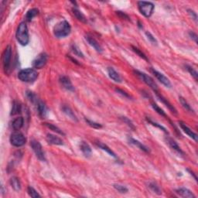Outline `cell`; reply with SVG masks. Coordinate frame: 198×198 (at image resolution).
<instances>
[{
    "label": "cell",
    "mask_w": 198,
    "mask_h": 198,
    "mask_svg": "<svg viewBox=\"0 0 198 198\" xmlns=\"http://www.w3.org/2000/svg\"><path fill=\"white\" fill-rule=\"evenodd\" d=\"M16 37L19 43L22 46H26L30 42L29 30L27 25L25 22H23L19 25L16 33Z\"/></svg>",
    "instance_id": "obj_1"
},
{
    "label": "cell",
    "mask_w": 198,
    "mask_h": 198,
    "mask_svg": "<svg viewBox=\"0 0 198 198\" xmlns=\"http://www.w3.org/2000/svg\"><path fill=\"white\" fill-rule=\"evenodd\" d=\"M71 27L70 23L66 20H63L58 23L53 28V34L58 38H63L70 33Z\"/></svg>",
    "instance_id": "obj_2"
},
{
    "label": "cell",
    "mask_w": 198,
    "mask_h": 198,
    "mask_svg": "<svg viewBox=\"0 0 198 198\" xmlns=\"http://www.w3.org/2000/svg\"><path fill=\"white\" fill-rule=\"evenodd\" d=\"M37 78V71L33 68H26V69L21 70L18 74V78L21 81L25 82V83H32V82L35 81Z\"/></svg>",
    "instance_id": "obj_3"
},
{
    "label": "cell",
    "mask_w": 198,
    "mask_h": 198,
    "mask_svg": "<svg viewBox=\"0 0 198 198\" xmlns=\"http://www.w3.org/2000/svg\"><path fill=\"white\" fill-rule=\"evenodd\" d=\"M138 8L141 14L145 17H150L154 10V4L151 2L140 1L138 2Z\"/></svg>",
    "instance_id": "obj_4"
},
{
    "label": "cell",
    "mask_w": 198,
    "mask_h": 198,
    "mask_svg": "<svg viewBox=\"0 0 198 198\" xmlns=\"http://www.w3.org/2000/svg\"><path fill=\"white\" fill-rule=\"evenodd\" d=\"M134 73L140 78L146 85H147L149 88H151L154 92L158 91V86H157V83L155 82V80L152 79L150 76H149L148 74H146V73L143 72H141L139 70H134Z\"/></svg>",
    "instance_id": "obj_5"
},
{
    "label": "cell",
    "mask_w": 198,
    "mask_h": 198,
    "mask_svg": "<svg viewBox=\"0 0 198 198\" xmlns=\"http://www.w3.org/2000/svg\"><path fill=\"white\" fill-rule=\"evenodd\" d=\"M26 139L23 133L19 131H15L10 135V142L16 147H21L26 144Z\"/></svg>",
    "instance_id": "obj_6"
},
{
    "label": "cell",
    "mask_w": 198,
    "mask_h": 198,
    "mask_svg": "<svg viewBox=\"0 0 198 198\" xmlns=\"http://www.w3.org/2000/svg\"><path fill=\"white\" fill-rule=\"evenodd\" d=\"M11 59H12V47H11V46L8 45L3 53V68H4V70L6 73H7L8 70H9L10 64H11Z\"/></svg>",
    "instance_id": "obj_7"
},
{
    "label": "cell",
    "mask_w": 198,
    "mask_h": 198,
    "mask_svg": "<svg viewBox=\"0 0 198 198\" xmlns=\"http://www.w3.org/2000/svg\"><path fill=\"white\" fill-rule=\"evenodd\" d=\"M30 146H31V148L33 149V152H34L36 157H37L40 160L46 161L44 152L43 151L41 144H40L38 141L33 139V140L31 141V142H30Z\"/></svg>",
    "instance_id": "obj_8"
},
{
    "label": "cell",
    "mask_w": 198,
    "mask_h": 198,
    "mask_svg": "<svg viewBox=\"0 0 198 198\" xmlns=\"http://www.w3.org/2000/svg\"><path fill=\"white\" fill-rule=\"evenodd\" d=\"M47 62V54L41 53L33 61V66L36 69H42L46 65Z\"/></svg>",
    "instance_id": "obj_9"
},
{
    "label": "cell",
    "mask_w": 198,
    "mask_h": 198,
    "mask_svg": "<svg viewBox=\"0 0 198 198\" xmlns=\"http://www.w3.org/2000/svg\"><path fill=\"white\" fill-rule=\"evenodd\" d=\"M150 70L152 73V74H153L154 76L157 78V79L159 80L162 85H165L167 88H171L172 85H171V83H170V80H169L168 78H167V77L163 74L160 73V72H159L158 70L153 69V68H151Z\"/></svg>",
    "instance_id": "obj_10"
},
{
    "label": "cell",
    "mask_w": 198,
    "mask_h": 198,
    "mask_svg": "<svg viewBox=\"0 0 198 198\" xmlns=\"http://www.w3.org/2000/svg\"><path fill=\"white\" fill-rule=\"evenodd\" d=\"M179 126H180L181 129H182V130L184 131V132H185L187 135H188L190 138L194 139L195 142H197L198 136H197V133H195L192 129H191L190 128H189V127L187 126L185 123H184L183 122H179Z\"/></svg>",
    "instance_id": "obj_11"
},
{
    "label": "cell",
    "mask_w": 198,
    "mask_h": 198,
    "mask_svg": "<svg viewBox=\"0 0 198 198\" xmlns=\"http://www.w3.org/2000/svg\"><path fill=\"white\" fill-rule=\"evenodd\" d=\"M59 82L62 87H63L64 89L70 91H74V87L72 85L71 81H70V78L67 76H60Z\"/></svg>",
    "instance_id": "obj_12"
},
{
    "label": "cell",
    "mask_w": 198,
    "mask_h": 198,
    "mask_svg": "<svg viewBox=\"0 0 198 198\" xmlns=\"http://www.w3.org/2000/svg\"><path fill=\"white\" fill-rule=\"evenodd\" d=\"M85 39H86L88 43H89L91 46L96 50L97 52H98V53H102V52H103V48H102V47L101 46L100 43H99L93 36H90V35H86V36H85Z\"/></svg>",
    "instance_id": "obj_13"
},
{
    "label": "cell",
    "mask_w": 198,
    "mask_h": 198,
    "mask_svg": "<svg viewBox=\"0 0 198 198\" xmlns=\"http://www.w3.org/2000/svg\"><path fill=\"white\" fill-rule=\"evenodd\" d=\"M47 141L49 144L55 146H62L63 145V141L62 140L60 137L57 136V135H53V134L48 133L47 135Z\"/></svg>",
    "instance_id": "obj_14"
},
{
    "label": "cell",
    "mask_w": 198,
    "mask_h": 198,
    "mask_svg": "<svg viewBox=\"0 0 198 198\" xmlns=\"http://www.w3.org/2000/svg\"><path fill=\"white\" fill-rule=\"evenodd\" d=\"M155 93H156V95H157V96L158 97V98L159 99V100H160L161 102H162V103H163L164 105H165L166 106H167V108H168L169 110L171 111V112H172V113H173L174 115H177V109L174 108L173 105H172V104H171L167 98H165L162 95H160V94L159 93V91H156Z\"/></svg>",
    "instance_id": "obj_15"
},
{
    "label": "cell",
    "mask_w": 198,
    "mask_h": 198,
    "mask_svg": "<svg viewBox=\"0 0 198 198\" xmlns=\"http://www.w3.org/2000/svg\"><path fill=\"white\" fill-rule=\"evenodd\" d=\"M176 193L178 194L179 196L182 197L186 198H195L196 196L194 195V193L189 189L185 188V187H180V188L176 190Z\"/></svg>",
    "instance_id": "obj_16"
},
{
    "label": "cell",
    "mask_w": 198,
    "mask_h": 198,
    "mask_svg": "<svg viewBox=\"0 0 198 198\" xmlns=\"http://www.w3.org/2000/svg\"><path fill=\"white\" fill-rule=\"evenodd\" d=\"M108 74L109 78L114 81L117 82V83H121L122 82V78H121L120 74L116 71L113 68H108Z\"/></svg>",
    "instance_id": "obj_17"
},
{
    "label": "cell",
    "mask_w": 198,
    "mask_h": 198,
    "mask_svg": "<svg viewBox=\"0 0 198 198\" xmlns=\"http://www.w3.org/2000/svg\"><path fill=\"white\" fill-rule=\"evenodd\" d=\"M166 140H167V142L168 143V145L171 147V149L175 150L176 152H178V153L180 154V155H184V152H183V150L180 149V147L179 146L178 144H177V142L173 140V139L169 138V137H167V138H166Z\"/></svg>",
    "instance_id": "obj_18"
},
{
    "label": "cell",
    "mask_w": 198,
    "mask_h": 198,
    "mask_svg": "<svg viewBox=\"0 0 198 198\" xmlns=\"http://www.w3.org/2000/svg\"><path fill=\"white\" fill-rule=\"evenodd\" d=\"M61 109H62V111H63V113H64L67 116H68L70 118H71L72 120L75 121V122H78V118H77V116L75 115L74 112H73V110H72L69 106L63 105V106L61 107Z\"/></svg>",
    "instance_id": "obj_19"
},
{
    "label": "cell",
    "mask_w": 198,
    "mask_h": 198,
    "mask_svg": "<svg viewBox=\"0 0 198 198\" xmlns=\"http://www.w3.org/2000/svg\"><path fill=\"white\" fill-rule=\"evenodd\" d=\"M80 149L84 155L86 157H90L91 155V148L86 142H81L80 144Z\"/></svg>",
    "instance_id": "obj_20"
},
{
    "label": "cell",
    "mask_w": 198,
    "mask_h": 198,
    "mask_svg": "<svg viewBox=\"0 0 198 198\" xmlns=\"http://www.w3.org/2000/svg\"><path fill=\"white\" fill-rule=\"evenodd\" d=\"M23 124H24V119L23 117H18L13 121L12 126L15 131H19L23 126Z\"/></svg>",
    "instance_id": "obj_21"
},
{
    "label": "cell",
    "mask_w": 198,
    "mask_h": 198,
    "mask_svg": "<svg viewBox=\"0 0 198 198\" xmlns=\"http://www.w3.org/2000/svg\"><path fill=\"white\" fill-rule=\"evenodd\" d=\"M129 141L131 144H132V145L137 146L139 149H140L141 150L144 151L145 152H149V149L148 147L146 146L145 145H143V144H142V142H139V141L136 140V139H132V138H129Z\"/></svg>",
    "instance_id": "obj_22"
},
{
    "label": "cell",
    "mask_w": 198,
    "mask_h": 198,
    "mask_svg": "<svg viewBox=\"0 0 198 198\" xmlns=\"http://www.w3.org/2000/svg\"><path fill=\"white\" fill-rule=\"evenodd\" d=\"M72 13H73V14L74 15L75 17L79 20V21L82 22V23H86L87 22H88L87 21V18L85 17V15H84L79 9H77V8H73V9H72Z\"/></svg>",
    "instance_id": "obj_23"
},
{
    "label": "cell",
    "mask_w": 198,
    "mask_h": 198,
    "mask_svg": "<svg viewBox=\"0 0 198 198\" xmlns=\"http://www.w3.org/2000/svg\"><path fill=\"white\" fill-rule=\"evenodd\" d=\"M38 14H39V10L36 9V8H33V9H30L29 11L26 13V18H25V19H26L27 22H31L33 18L36 17Z\"/></svg>",
    "instance_id": "obj_24"
},
{
    "label": "cell",
    "mask_w": 198,
    "mask_h": 198,
    "mask_svg": "<svg viewBox=\"0 0 198 198\" xmlns=\"http://www.w3.org/2000/svg\"><path fill=\"white\" fill-rule=\"evenodd\" d=\"M37 104V110H38V113L41 117H45L47 115V107L45 105V104L43 103L42 101H38L36 102Z\"/></svg>",
    "instance_id": "obj_25"
},
{
    "label": "cell",
    "mask_w": 198,
    "mask_h": 198,
    "mask_svg": "<svg viewBox=\"0 0 198 198\" xmlns=\"http://www.w3.org/2000/svg\"><path fill=\"white\" fill-rule=\"evenodd\" d=\"M96 145L98 146L99 147V148L102 149V150L105 151V152H106L107 153H108L109 155L112 156V157H115V158H116V157H117V156L115 155V152H114L112 150V149L109 148V147L108 146L105 145V144L102 143V142H96Z\"/></svg>",
    "instance_id": "obj_26"
},
{
    "label": "cell",
    "mask_w": 198,
    "mask_h": 198,
    "mask_svg": "<svg viewBox=\"0 0 198 198\" xmlns=\"http://www.w3.org/2000/svg\"><path fill=\"white\" fill-rule=\"evenodd\" d=\"M10 184H11L12 187L16 191H19L21 189V184H20V181L18 177H13L10 179Z\"/></svg>",
    "instance_id": "obj_27"
},
{
    "label": "cell",
    "mask_w": 198,
    "mask_h": 198,
    "mask_svg": "<svg viewBox=\"0 0 198 198\" xmlns=\"http://www.w3.org/2000/svg\"><path fill=\"white\" fill-rule=\"evenodd\" d=\"M179 102H180V104H181V105H182V106L184 107V108H185L186 110L187 111V112H194V109L191 108L190 105H189L188 102H187V101H186L185 98H183L182 96H179Z\"/></svg>",
    "instance_id": "obj_28"
},
{
    "label": "cell",
    "mask_w": 198,
    "mask_h": 198,
    "mask_svg": "<svg viewBox=\"0 0 198 198\" xmlns=\"http://www.w3.org/2000/svg\"><path fill=\"white\" fill-rule=\"evenodd\" d=\"M21 112V105L18 102H14L13 104V108H12L11 115H17Z\"/></svg>",
    "instance_id": "obj_29"
},
{
    "label": "cell",
    "mask_w": 198,
    "mask_h": 198,
    "mask_svg": "<svg viewBox=\"0 0 198 198\" xmlns=\"http://www.w3.org/2000/svg\"><path fill=\"white\" fill-rule=\"evenodd\" d=\"M44 125H46V126L47 127L48 129H50V130L53 131V132H57V133L60 134V135H65L64 132H63V131L61 130V129L58 128V127L56 126V125H53V124H51V123H44Z\"/></svg>",
    "instance_id": "obj_30"
},
{
    "label": "cell",
    "mask_w": 198,
    "mask_h": 198,
    "mask_svg": "<svg viewBox=\"0 0 198 198\" xmlns=\"http://www.w3.org/2000/svg\"><path fill=\"white\" fill-rule=\"evenodd\" d=\"M151 105H152V108H153L154 110H155V112H157V113L159 114V115H162V116L165 117V118H168V117H167V115H166L165 112H164V111L162 110V108H159V107L158 106V105H157V104L154 103V102H152V103H151Z\"/></svg>",
    "instance_id": "obj_31"
},
{
    "label": "cell",
    "mask_w": 198,
    "mask_h": 198,
    "mask_svg": "<svg viewBox=\"0 0 198 198\" xmlns=\"http://www.w3.org/2000/svg\"><path fill=\"white\" fill-rule=\"evenodd\" d=\"M146 121L149 122V124H151V125H153V126H156V127H157V128L160 129L161 130L163 131V132H165V133L168 134V132H167V129H166L165 127H163V126H162V125H161L160 124H159V123H157V122H154V121H152V119L149 118V117H146Z\"/></svg>",
    "instance_id": "obj_32"
},
{
    "label": "cell",
    "mask_w": 198,
    "mask_h": 198,
    "mask_svg": "<svg viewBox=\"0 0 198 198\" xmlns=\"http://www.w3.org/2000/svg\"><path fill=\"white\" fill-rule=\"evenodd\" d=\"M27 192H28V194L31 197H33V198H36V197H40L41 196L40 195L39 193L37 192V191L33 187H28V189H27Z\"/></svg>",
    "instance_id": "obj_33"
},
{
    "label": "cell",
    "mask_w": 198,
    "mask_h": 198,
    "mask_svg": "<svg viewBox=\"0 0 198 198\" xmlns=\"http://www.w3.org/2000/svg\"><path fill=\"white\" fill-rule=\"evenodd\" d=\"M132 50H133L134 52H135V53H136L137 55H138V56L140 57L141 58H142V59L145 60H148V58H147V57L146 56L145 53H144L143 52L141 51V50H139L138 47H136L132 46Z\"/></svg>",
    "instance_id": "obj_34"
},
{
    "label": "cell",
    "mask_w": 198,
    "mask_h": 198,
    "mask_svg": "<svg viewBox=\"0 0 198 198\" xmlns=\"http://www.w3.org/2000/svg\"><path fill=\"white\" fill-rule=\"evenodd\" d=\"M113 187L116 190H118L121 194H125V193H127L129 191V190L126 187H125L123 185H120V184H114Z\"/></svg>",
    "instance_id": "obj_35"
},
{
    "label": "cell",
    "mask_w": 198,
    "mask_h": 198,
    "mask_svg": "<svg viewBox=\"0 0 198 198\" xmlns=\"http://www.w3.org/2000/svg\"><path fill=\"white\" fill-rule=\"evenodd\" d=\"M71 51L73 52L74 53V55H76V56L78 57H80V58H84V54L82 53V52L80 51V50L78 48V47L77 46V45L75 44H73L71 46Z\"/></svg>",
    "instance_id": "obj_36"
},
{
    "label": "cell",
    "mask_w": 198,
    "mask_h": 198,
    "mask_svg": "<svg viewBox=\"0 0 198 198\" xmlns=\"http://www.w3.org/2000/svg\"><path fill=\"white\" fill-rule=\"evenodd\" d=\"M149 187L150 188L151 190H152V191H153L154 193H156V194H162V192H161L160 190V188L159 187V186H157V184H155V183L153 182H151L149 184Z\"/></svg>",
    "instance_id": "obj_37"
},
{
    "label": "cell",
    "mask_w": 198,
    "mask_h": 198,
    "mask_svg": "<svg viewBox=\"0 0 198 198\" xmlns=\"http://www.w3.org/2000/svg\"><path fill=\"white\" fill-rule=\"evenodd\" d=\"M85 122H87V124H88V125H90L91 127H92V128H94V129H99L102 128V125L98 123V122H93V121L89 120V119H87V118H85Z\"/></svg>",
    "instance_id": "obj_38"
},
{
    "label": "cell",
    "mask_w": 198,
    "mask_h": 198,
    "mask_svg": "<svg viewBox=\"0 0 198 198\" xmlns=\"http://www.w3.org/2000/svg\"><path fill=\"white\" fill-rule=\"evenodd\" d=\"M186 68H187V70H188V72L191 75H192L193 77H194V78L195 79L196 81H197V78H198V74L197 72V70H194V68H191L190 66H188V65H187L186 66Z\"/></svg>",
    "instance_id": "obj_39"
},
{
    "label": "cell",
    "mask_w": 198,
    "mask_h": 198,
    "mask_svg": "<svg viewBox=\"0 0 198 198\" xmlns=\"http://www.w3.org/2000/svg\"><path fill=\"white\" fill-rule=\"evenodd\" d=\"M116 13H117V15H118V16H119V17L121 18V19H125V20H127V21H130V18H129V16L127 14H125V13H123V12L117 11Z\"/></svg>",
    "instance_id": "obj_40"
},
{
    "label": "cell",
    "mask_w": 198,
    "mask_h": 198,
    "mask_svg": "<svg viewBox=\"0 0 198 198\" xmlns=\"http://www.w3.org/2000/svg\"><path fill=\"white\" fill-rule=\"evenodd\" d=\"M146 35L147 38H148V40L151 42V43H153V44H157V39H156V38L154 37V36H152L149 32H146Z\"/></svg>",
    "instance_id": "obj_41"
},
{
    "label": "cell",
    "mask_w": 198,
    "mask_h": 198,
    "mask_svg": "<svg viewBox=\"0 0 198 198\" xmlns=\"http://www.w3.org/2000/svg\"><path fill=\"white\" fill-rule=\"evenodd\" d=\"M121 119H122V121H123L124 122H125V123H126L127 125H129V127H130V128H132V129H135V127H134V125H133V123H132V122H131L130 120H129V119L127 118V117H121L120 118Z\"/></svg>",
    "instance_id": "obj_42"
},
{
    "label": "cell",
    "mask_w": 198,
    "mask_h": 198,
    "mask_svg": "<svg viewBox=\"0 0 198 198\" xmlns=\"http://www.w3.org/2000/svg\"><path fill=\"white\" fill-rule=\"evenodd\" d=\"M187 12H188L189 15L190 16L192 17V19L194 20V21L197 23V13H195V12L194 11V10L192 9H187Z\"/></svg>",
    "instance_id": "obj_43"
},
{
    "label": "cell",
    "mask_w": 198,
    "mask_h": 198,
    "mask_svg": "<svg viewBox=\"0 0 198 198\" xmlns=\"http://www.w3.org/2000/svg\"><path fill=\"white\" fill-rule=\"evenodd\" d=\"M115 91H116L118 92V94H120V95H122V96L125 97V98H131V96H130V95H129L128 93H126V92H125V91H124L123 90L119 89V88H116V89H115Z\"/></svg>",
    "instance_id": "obj_44"
},
{
    "label": "cell",
    "mask_w": 198,
    "mask_h": 198,
    "mask_svg": "<svg viewBox=\"0 0 198 198\" xmlns=\"http://www.w3.org/2000/svg\"><path fill=\"white\" fill-rule=\"evenodd\" d=\"M189 36H190L191 39H193L195 41V43H197V33H195L193 31H190L189 32Z\"/></svg>",
    "instance_id": "obj_45"
},
{
    "label": "cell",
    "mask_w": 198,
    "mask_h": 198,
    "mask_svg": "<svg viewBox=\"0 0 198 198\" xmlns=\"http://www.w3.org/2000/svg\"><path fill=\"white\" fill-rule=\"evenodd\" d=\"M187 171H188V172L190 173V175L191 176H193V177H194V179H195L196 181H197V176L195 175V174H194V173L193 172L192 170H190V169H187Z\"/></svg>",
    "instance_id": "obj_46"
}]
</instances>
